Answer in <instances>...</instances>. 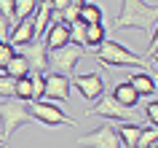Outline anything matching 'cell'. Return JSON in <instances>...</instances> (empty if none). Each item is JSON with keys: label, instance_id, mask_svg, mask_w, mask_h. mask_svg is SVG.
I'll list each match as a JSON object with an SVG mask.
<instances>
[{"label": "cell", "instance_id": "obj_1", "mask_svg": "<svg viewBox=\"0 0 158 148\" xmlns=\"http://www.w3.org/2000/svg\"><path fill=\"white\" fill-rule=\"evenodd\" d=\"M158 22V8L156 3L148 0H121V11L113 30H139V33H153Z\"/></svg>", "mask_w": 158, "mask_h": 148}, {"label": "cell", "instance_id": "obj_2", "mask_svg": "<svg viewBox=\"0 0 158 148\" xmlns=\"http://www.w3.org/2000/svg\"><path fill=\"white\" fill-rule=\"evenodd\" d=\"M97 62H99L102 67H150V59L148 57H139V54H134V51H129L123 46V43L118 41H110V38H105V41L97 46Z\"/></svg>", "mask_w": 158, "mask_h": 148}, {"label": "cell", "instance_id": "obj_3", "mask_svg": "<svg viewBox=\"0 0 158 148\" xmlns=\"http://www.w3.org/2000/svg\"><path fill=\"white\" fill-rule=\"evenodd\" d=\"M32 121L30 119V110H27V102L14 97H0V124H3V137L11 140V135L22 127V124Z\"/></svg>", "mask_w": 158, "mask_h": 148}, {"label": "cell", "instance_id": "obj_4", "mask_svg": "<svg viewBox=\"0 0 158 148\" xmlns=\"http://www.w3.org/2000/svg\"><path fill=\"white\" fill-rule=\"evenodd\" d=\"M27 110H30V119H32V121L43 124V127H48V129H56V127H62V124H70V127L75 124V119H70L59 105L48 102V100L27 102Z\"/></svg>", "mask_w": 158, "mask_h": 148}, {"label": "cell", "instance_id": "obj_5", "mask_svg": "<svg viewBox=\"0 0 158 148\" xmlns=\"http://www.w3.org/2000/svg\"><path fill=\"white\" fill-rule=\"evenodd\" d=\"M86 116H99V119H105V121H110V119H115V121H137V110L121 105L113 94H110V97L102 94L99 102L86 110Z\"/></svg>", "mask_w": 158, "mask_h": 148}, {"label": "cell", "instance_id": "obj_6", "mask_svg": "<svg viewBox=\"0 0 158 148\" xmlns=\"http://www.w3.org/2000/svg\"><path fill=\"white\" fill-rule=\"evenodd\" d=\"M86 49L75 46V43H67V46H59V49H48V67H54L56 73L70 75L75 70V65L83 59Z\"/></svg>", "mask_w": 158, "mask_h": 148}, {"label": "cell", "instance_id": "obj_7", "mask_svg": "<svg viewBox=\"0 0 158 148\" xmlns=\"http://www.w3.org/2000/svg\"><path fill=\"white\" fill-rule=\"evenodd\" d=\"M78 146H86V148H123L121 146V140H118V132L115 127L110 121L99 124L94 132L83 135V137H78Z\"/></svg>", "mask_w": 158, "mask_h": 148}, {"label": "cell", "instance_id": "obj_8", "mask_svg": "<svg viewBox=\"0 0 158 148\" xmlns=\"http://www.w3.org/2000/svg\"><path fill=\"white\" fill-rule=\"evenodd\" d=\"M16 54L27 59V65H30V73H46L48 70V46L43 38H35L32 43H27V46H19Z\"/></svg>", "mask_w": 158, "mask_h": 148}, {"label": "cell", "instance_id": "obj_9", "mask_svg": "<svg viewBox=\"0 0 158 148\" xmlns=\"http://www.w3.org/2000/svg\"><path fill=\"white\" fill-rule=\"evenodd\" d=\"M70 83H73L75 89H78V94H81L83 100H89V102H91V100H99L102 94H105V86H107V83H105V78H102L99 73L75 75Z\"/></svg>", "mask_w": 158, "mask_h": 148}, {"label": "cell", "instance_id": "obj_10", "mask_svg": "<svg viewBox=\"0 0 158 148\" xmlns=\"http://www.w3.org/2000/svg\"><path fill=\"white\" fill-rule=\"evenodd\" d=\"M43 83H46V97L48 100H59V102H67V97H70V78H67L64 73H46L43 75Z\"/></svg>", "mask_w": 158, "mask_h": 148}, {"label": "cell", "instance_id": "obj_11", "mask_svg": "<svg viewBox=\"0 0 158 148\" xmlns=\"http://www.w3.org/2000/svg\"><path fill=\"white\" fill-rule=\"evenodd\" d=\"M43 41H46L48 49L67 46V43H70V25H64L59 16H54V19H51V25H48V30H46V35H43Z\"/></svg>", "mask_w": 158, "mask_h": 148}, {"label": "cell", "instance_id": "obj_12", "mask_svg": "<svg viewBox=\"0 0 158 148\" xmlns=\"http://www.w3.org/2000/svg\"><path fill=\"white\" fill-rule=\"evenodd\" d=\"M35 41V25L32 19H24V22H19V25L11 27L8 38H6V43H11L14 49H19V46H27V43Z\"/></svg>", "mask_w": 158, "mask_h": 148}, {"label": "cell", "instance_id": "obj_13", "mask_svg": "<svg viewBox=\"0 0 158 148\" xmlns=\"http://www.w3.org/2000/svg\"><path fill=\"white\" fill-rule=\"evenodd\" d=\"M51 19H54V11H51V3L48 0H43V3H38V8H35L32 14V25H35V38H43L46 35V30H48Z\"/></svg>", "mask_w": 158, "mask_h": 148}, {"label": "cell", "instance_id": "obj_14", "mask_svg": "<svg viewBox=\"0 0 158 148\" xmlns=\"http://www.w3.org/2000/svg\"><path fill=\"white\" fill-rule=\"evenodd\" d=\"M129 83H131V89L139 97H153L156 94V78L148 75V73H131L129 75Z\"/></svg>", "mask_w": 158, "mask_h": 148}, {"label": "cell", "instance_id": "obj_15", "mask_svg": "<svg viewBox=\"0 0 158 148\" xmlns=\"http://www.w3.org/2000/svg\"><path fill=\"white\" fill-rule=\"evenodd\" d=\"M115 132H118V140H121V146H123V148H134V146H137V137H139V132H142V127L137 121H121L115 127Z\"/></svg>", "mask_w": 158, "mask_h": 148}, {"label": "cell", "instance_id": "obj_16", "mask_svg": "<svg viewBox=\"0 0 158 148\" xmlns=\"http://www.w3.org/2000/svg\"><path fill=\"white\" fill-rule=\"evenodd\" d=\"M38 3H40V0H14V19H11V25H8V33H11L14 25L24 22V19H32Z\"/></svg>", "mask_w": 158, "mask_h": 148}, {"label": "cell", "instance_id": "obj_17", "mask_svg": "<svg viewBox=\"0 0 158 148\" xmlns=\"http://www.w3.org/2000/svg\"><path fill=\"white\" fill-rule=\"evenodd\" d=\"M113 97H115L121 105H126V108H134L137 102H139V94L131 89V83H129V81L115 83V89H113Z\"/></svg>", "mask_w": 158, "mask_h": 148}, {"label": "cell", "instance_id": "obj_18", "mask_svg": "<svg viewBox=\"0 0 158 148\" xmlns=\"http://www.w3.org/2000/svg\"><path fill=\"white\" fill-rule=\"evenodd\" d=\"M6 75H11L14 81L22 78V75H30V65H27V59L22 54H14V57L6 62Z\"/></svg>", "mask_w": 158, "mask_h": 148}, {"label": "cell", "instance_id": "obj_19", "mask_svg": "<svg viewBox=\"0 0 158 148\" xmlns=\"http://www.w3.org/2000/svg\"><path fill=\"white\" fill-rule=\"evenodd\" d=\"M78 19H81V22H86V25H99V22H102V8L97 6V3H83V6H81Z\"/></svg>", "mask_w": 158, "mask_h": 148}, {"label": "cell", "instance_id": "obj_20", "mask_svg": "<svg viewBox=\"0 0 158 148\" xmlns=\"http://www.w3.org/2000/svg\"><path fill=\"white\" fill-rule=\"evenodd\" d=\"M105 38H107V30H105L102 22H99V25H86V49H89V46L97 49Z\"/></svg>", "mask_w": 158, "mask_h": 148}, {"label": "cell", "instance_id": "obj_21", "mask_svg": "<svg viewBox=\"0 0 158 148\" xmlns=\"http://www.w3.org/2000/svg\"><path fill=\"white\" fill-rule=\"evenodd\" d=\"M14 97L22 100V102H32V78H30V75H22V78H16Z\"/></svg>", "mask_w": 158, "mask_h": 148}, {"label": "cell", "instance_id": "obj_22", "mask_svg": "<svg viewBox=\"0 0 158 148\" xmlns=\"http://www.w3.org/2000/svg\"><path fill=\"white\" fill-rule=\"evenodd\" d=\"M70 43L86 49V22H81V19L70 22Z\"/></svg>", "mask_w": 158, "mask_h": 148}, {"label": "cell", "instance_id": "obj_23", "mask_svg": "<svg viewBox=\"0 0 158 148\" xmlns=\"http://www.w3.org/2000/svg\"><path fill=\"white\" fill-rule=\"evenodd\" d=\"M158 140V129H156V124H150L148 129L142 127V132H139V137H137V146L134 148H148L150 143H156Z\"/></svg>", "mask_w": 158, "mask_h": 148}, {"label": "cell", "instance_id": "obj_24", "mask_svg": "<svg viewBox=\"0 0 158 148\" xmlns=\"http://www.w3.org/2000/svg\"><path fill=\"white\" fill-rule=\"evenodd\" d=\"M32 78V102L46 97V83H43V73H30Z\"/></svg>", "mask_w": 158, "mask_h": 148}, {"label": "cell", "instance_id": "obj_25", "mask_svg": "<svg viewBox=\"0 0 158 148\" xmlns=\"http://www.w3.org/2000/svg\"><path fill=\"white\" fill-rule=\"evenodd\" d=\"M14 86H16V81L11 78V75H0V97H14Z\"/></svg>", "mask_w": 158, "mask_h": 148}, {"label": "cell", "instance_id": "obj_26", "mask_svg": "<svg viewBox=\"0 0 158 148\" xmlns=\"http://www.w3.org/2000/svg\"><path fill=\"white\" fill-rule=\"evenodd\" d=\"M145 116L150 119V124H158V100H156V94L148 100V105H145Z\"/></svg>", "mask_w": 158, "mask_h": 148}, {"label": "cell", "instance_id": "obj_27", "mask_svg": "<svg viewBox=\"0 0 158 148\" xmlns=\"http://www.w3.org/2000/svg\"><path fill=\"white\" fill-rule=\"evenodd\" d=\"M16 54V49L11 46V43H6V41H0V67H6V62H8L11 57Z\"/></svg>", "mask_w": 158, "mask_h": 148}, {"label": "cell", "instance_id": "obj_28", "mask_svg": "<svg viewBox=\"0 0 158 148\" xmlns=\"http://www.w3.org/2000/svg\"><path fill=\"white\" fill-rule=\"evenodd\" d=\"M78 14H81V8H78V6H73V3H70V6H67V8L62 11V14H59V19H62V22H64V25H70V22H75V19H78Z\"/></svg>", "mask_w": 158, "mask_h": 148}, {"label": "cell", "instance_id": "obj_29", "mask_svg": "<svg viewBox=\"0 0 158 148\" xmlns=\"http://www.w3.org/2000/svg\"><path fill=\"white\" fill-rule=\"evenodd\" d=\"M0 14H3L6 22L11 25V19H14V0H0Z\"/></svg>", "mask_w": 158, "mask_h": 148}, {"label": "cell", "instance_id": "obj_30", "mask_svg": "<svg viewBox=\"0 0 158 148\" xmlns=\"http://www.w3.org/2000/svg\"><path fill=\"white\" fill-rule=\"evenodd\" d=\"M156 51H158V33L153 30V33H150V49H148V59H156Z\"/></svg>", "mask_w": 158, "mask_h": 148}, {"label": "cell", "instance_id": "obj_31", "mask_svg": "<svg viewBox=\"0 0 158 148\" xmlns=\"http://www.w3.org/2000/svg\"><path fill=\"white\" fill-rule=\"evenodd\" d=\"M48 3H51V11H54L56 16H59V14H62V11L67 8V6H70V0H48Z\"/></svg>", "mask_w": 158, "mask_h": 148}, {"label": "cell", "instance_id": "obj_32", "mask_svg": "<svg viewBox=\"0 0 158 148\" xmlns=\"http://www.w3.org/2000/svg\"><path fill=\"white\" fill-rule=\"evenodd\" d=\"M8 38V22H6V16L0 14V41H6Z\"/></svg>", "mask_w": 158, "mask_h": 148}, {"label": "cell", "instance_id": "obj_33", "mask_svg": "<svg viewBox=\"0 0 158 148\" xmlns=\"http://www.w3.org/2000/svg\"><path fill=\"white\" fill-rule=\"evenodd\" d=\"M148 148H158V146H156V143H150V146H148Z\"/></svg>", "mask_w": 158, "mask_h": 148}, {"label": "cell", "instance_id": "obj_34", "mask_svg": "<svg viewBox=\"0 0 158 148\" xmlns=\"http://www.w3.org/2000/svg\"><path fill=\"white\" fill-rule=\"evenodd\" d=\"M0 148H8V143H3V146H0Z\"/></svg>", "mask_w": 158, "mask_h": 148}]
</instances>
